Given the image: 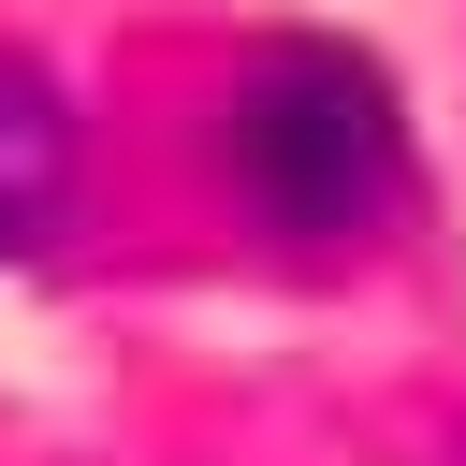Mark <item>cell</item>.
<instances>
[{"instance_id": "7a4b0ae2", "label": "cell", "mask_w": 466, "mask_h": 466, "mask_svg": "<svg viewBox=\"0 0 466 466\" xmlns=\"http://www.w3.org/2000/svg\"><path fill=\"white\" fill-rule=\"evenodd\" d=\"M58 218H73V102L44 58L0 44V262H29Z\"/></svg>"}, {"instance_id": "6da1fadb", "label": "cell", "mask_w": 466, "mask_h": 466, "mask_svg": "<svg viewBox=\"0 0 466 466\" xmlns=\"http://www.w3.org/2000/svg\"><path fill=\"white\" fill-rule=\"evenodd\" d=\"M218 146H233V189L277 233H320V248L335 233H379L408 204V102L350 44H262Z\"/></svg>"}]
</instances>
